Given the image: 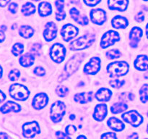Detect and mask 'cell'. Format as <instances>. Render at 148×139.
<instances>
[{
    "label": "cell",
    "mask_w": 148,
    "mask_h": 139,
    "mask_svg": "<svg viewBox=\"0 0 148 139\" xmlns=\"http://www.w3.org/2000/svg\"><path fill=\"white\" fill-rule=\"evenodd\" d=\"M85 56H86L85 54H77L70 58L65 65L63 73L59 77V82H62L64 80L67 79L72 74L75 73L79 69Z\"/></svg>",
    "instance_id": "6da1fadb"
},
{
    "label": "cell",
    "mask_w": 148,
    "mask_h": 139,
    "mask_svg": "<svg viewBox=\"0 0 148 139\" xmlns=\"http://www.w3.org/2000/svg\"><path fill=\"white\" fill-rule=\"evenodd\" d=\"M130 70V65L124 61H118L110 63L107 66V72L111 78H119L126 75Z\"/></svg>",
    "instance_id": "7a4b0ae2"
},
{
    "label": "cell",
    "mask_w": 148,
    "mask_h": 139,
    "mask_svg": "<svg viewBox=\"0 0 148 139\" xmlns=\"http://www.w3.org/2000/svg\"><path fill=\"white\" fill-rule=\"evenodd\" d=\"M95 41V36L93 34H87L78 38L69 43V49L72 51L83 50L90 47Z\"/></svg>",
    "instance_id": "3957f363"
},
{
    "label": "cell",
    "mask_w": 148,
    "mask_h": 139,
    "mask_svg": "<svg viewBox=\"0 0 148 139\" xmlns=\"http://www.w3.org/2000/svg\"><path fill=\"white\" fill-rule=\"evenodd\" d=\"M9 93L12 98L17 101H25L30 96V91L25 85L14 83L10 87Z\"/></svg>",
    "instance_id": "277c9868"
},
{
    "label": "cell",
    "mask_w": 148,
    "mask_h": 139,
    "mask_svg": "<svg viewBox=\"0 0 148 139\" xmlns=\"http://www.w3.org/2000/svg\"><path fill=\"white\" fill-rule=\"evenodd\" d=\"M66 112V105L62 101H57L51 107V120L55 123L59 122L62 120Z\"/></svg>",
    "instance_id": "5b68a950"
},
{
    "label": "cell",
    "mask_w": 148,
    "mask_h": 139,
    "mask_svg": "<svg viewBox=\"0 0 148 139\" xmlns=\"http://www.w3.org/2000/svg\"><path fill=\"white\" fill-rule=\"evenodd\" d=\"M51 59L54 62L60 64L64 60L66 56V49L62 43H56L51 46L49 52Z\"/></svg>",
    "instance_id": "8992f818"
},
{
    "label": "cell",
    "mask_w": 148,
    "mask_h": 139,
    "mask_svg": "<svg viewBox=\"0 0 148 139\" xmlns=\"http://www.w3.org/2000/svg\"><path fill=\"white\" fill-rule=\"evenodd\" d=\"M121 118L126 122L129 123L134 127H137L143 122V117L136 110L126 111L121 115Z\"/></svg>",
    "instance_id": "52a82bcc"
},
{
    "label": "cell",
    "mask_w": 148,
    "mask_h": 139,
    "mask_svg": "<svg viewBox=\"0 0 148 139\" xmlns=\"http://www.w3.org/2000/svg\"><path fill=\"white\" fill-rule=\"evenodd\" d=\"M120 39H121V36L118 32L110 30L106 32L103 36H102L100 45L102 49H106V48L115 44L116 42L120 41Z\"/></svg>",
    "instance_id": "ba28073f"
},
{
    "label": "cell",
    "mask_w": 148,
    "mask_h": 139,
    "mask_svg": "<svg viewBox=\"0 0 148 139\" xmlns=\"http://www.w3.org/2000/svg\"><path fill=\"white\" fill-rule=\"evenodd\" d=\"M22 130L23 136L27 138H33L40 132L39 124L36 121L25 122L23 124Z\"/></svg>",
    "instance_id": "9c48e42d"
},
{
    "label": "cell",
    "mask_w": 148,
    "mask_h": 139,
    "mask_svg": "<svg viewBox=\"0 0 148 139\" xmlns=\"http://www.w3.org/2000/svg\"><path fill=\"white\" fill-rule=\"evenodd\" d=\"M79 33V29L71 23L65 24L61 30V35L64 41L68 42L72 40Z\"/></svg>",
    "instance_id": "30bf717a"
},
{
    "label": "cell",
    "mask_w": 148,
    "mask_h": 139,
    "mask_svg": "<svg viewBox=\"0 0 148 139\" xmlns=\"http://www.w3.org/2000/svg\"><path fill=\"white\" fill-rule=\"evenodd\" d=\"M101 61L99 57L94 56L84 66V72L87 75H95L101 69Z\"/></svg>",
    "instance_id": "8fae6325"
},
{
    "label": "cell",
    "mask_w": 148,
    "mask_h": 139,
    "mask_svg": "<svg viewBox=\"0 0 148 139\" xmlns=\"http://www.w3.org/2000/svg\"><path fill=\"white\" fill-rule=\"evenodd\" d=\"M90 17L92 23L101 25L106 21V12L102 9H94L90 12Z\"/></svg>",
    "instance_id": "7c38bea8"
},
{
    "label": "cell",
    "mask_w": 148,
    "mask_h": 139,
    "mask_svg": "<svg viewBox=\"0 0 148 139\" xmlns=\"http://www.w3.org/2000/svg\"><path fill=\"white\" fill-rule=\"evenodd\" d=\"M49 103V96L45 93H38L36 94L32 101V106L36 110L44 108Z\"/></svg>",
    "instance_id": "4fadbf2b"
},
{
    "label": "cell",
    "mask_w": 148,
    "mask_h": 139,
    "mask_svg": "<svg viewBox=\"0 0 148 139\" xmlns=\"http://www.w3.org/2000/svg\"><path fill=\"white\" fill-rule=\"evenodd\" d=\"M57 25L53 22H49L45 25L43 38L46 41H51L57 36Z\"/></svg>",
    "instance_id": "5bb4252c"
},
{
    "label": "cell",
    "mask_w": 148,
    "mask_h": 139,
    "mask_svg": "<svg viewBox=\"0 0 148 139\" xmlns=\"http://www.w3.org/2000/svg\"><path fill=\"white\" fill-rule=\"evenodd\" d=\"M143 35V30L139 27H134L132 28L130 33V46L132 48H137L140 39Z\"/></svg>",
    "instance_id": "9a60e30c"
},
{
    "label": "cell",
    "mask_w": 148,
    "mask_h": 139,
    "mask_svg": "<svg viewBox=\"0 0 148 139\" xmlns=\"http://www.w3.org/2000/svg\"><path fill=\"white\" fill-rule=\"evenodd\" d=\"M108 114V107L105 104H97L94 109L92 116L96 121L101 122L106 117Z\"/></svg>",
    "instance_id": "2e32d148"
},
{
    "label": "cell",
    "mask_w": 148,
    "mask_h": 139,
    "mask_svg": "<svg viewBox=\"0 0 148 139\" xmlns=\"http://www.w3.org/2000/svg\"><path fill=\"white\" fill-rule=\"evenodd\" d=\"M108 8L111 10L124 12L129 5V0H108Z\"/></svg>",
    "instance_id": "e0dca14e"
},
{
    "label": "cell",
    "mask_w": 148,
    "mask_h": 139,
    "mask_svg": "<svg viewBox=\"0 0 148 139\" xmlns=\"http://www.w3.org/2000/svg\"><path fill=\"white\" fill-rule=\"evenodd\" d=\"M69 15L77 23L81 25H86L89 23V20H88V17L86 15L80 14L79 10L75 7H73L69 10Z\"/></svg>",
    "instance_id": "ac0fdd59"
},
{
    "label": "cell",
    "mask_w": 148,
    "mask_h": 139,
    "mask_svg": "<svg viewBox=\"0 0 148 139\" xmlns=\"http://www.w3.org/2000/svg\"><path fill=\"white\" fill-rule=\"evenodd\" d=\"M20 110H21L20 105L12 101H7L0 107V111L2 114H7L10 112H19Z\"/></svg>",
    "instance_id": "d6986e66"
},
{
    "label": "cell",
    "mask_w": 148,
    "mask_h": 139,
    "mask_svg": "<svg viewBox=\"0 0 148 139\" xmlns=\"http://www.w3.org/2000/svg\"><path fill=\"white\" fill-rule=\"evenodd\" d=\"M107 124H108V126L111 130L116 132L123 131L125 128L124 123L120 120H119L118 118L114 117H110L108 121H107Z\"/></svg>",
    "instance_id": "ffe728a7"
},
{
    "label": "cell",
    "mask_w": 148,
    "mask_h": 139,
    "mask_svg": "<svg viewBox=\"0 0 148 139\" xmlns=\"http://www.w3.org/2000/svg\"><path fill=\"white\" fill-rule=\"evenodd\" d=\"M111 25L115 29H124L128 27L129 21L126 17L117 15L111 20Z\"/></svg>",
    "instance_id": "44dd1931"
},
{
    "label": "cell",
    "mask_w": 148,
    "mask_h": 139,
    "mask_svg": "<svg viewBox=\"0 0 148 139\" xmlns=\"http://www.w3.org/2000/svg\"><path fill=\"white\" fill-rule=\"evenodd\" d=\"M134 66L135 69L140 71H145L148 70V57L146 55H139L134 60Z\"/></svg>",
    "instance_id": "7402d4cb"
},
{
    "label": "cell",
    "mask_w": 148,
    "mask_h": 139,
    "mask_svg": "<svg viewBox=\"0 0 148 139\" xmlns=\"http://www.w3.org/2000/svg\"><path fill=\"white\" fill-rule=\"evenodd\" d=\"M112 96V91L107 88H101L95 93V97L99 101H108Z\"/></svg>",
    "instance_id": "603a6c76"
},
{
    "label": "cell",
    "mask_w": 148,
    "mask_h": 139,
    "mask_svg": "<svg viewBox=\"0 0 148 139\" xmlns=\"http://www.w3.org/2000/svg\"><path fill=\"white\" fill-rule=\"evenodd\" d=\"M92 97H93V93L92 91L82 92L75 94V96H74V100L76 102L84 104L92 101Z\"/></svg>",
    "instance_id": "cb8c5ba5"
},
{
    "label": "cell",
    "mask_w": 148,
    "mask_h": 139,
    "mask_svg": "<svg viewBox=\"0 0 148 139\" xmlns=\"http://www.w3.org/2000/svg\"><path fill=\"white\" fill-rule=\"evenodd\" d=\"M34 56L35 55L32 54L31 52L22 55L20 57V59H19V62H20V65L24 67H28L32 66L35 62Z\"/></svg>",
    "instance_id": "d4e9b609"
},
{
    "label": "cell",
    "mask_w": 148,
    "mask_h": 139,
    "mask_svg": "<svg viewBox=\"0 0 148 139\" xmlns=\"http://www.w3.org/2000/svg\"><path fill=\"white\" fill-rule=\"evenodd\" d=\"M51 4L48 1H41L38 4V14L40 17H47L51 14Z\"/></svg>",
    "instance_id": "484cf974"
},
{
    "label": "cell",
    "mask_w": 148,
    "mask_h": 139,
    "mask_svg": "<svg viewBox=\"0 0 148 139\" xmlns=\"http://www.w3.org/2000/svg\"><path fill=\"white\" fill-rule=\"evenodd\" d=\"M34 29L29 25H23L19 29V34L24 39H30L34 34Z\"/></svg>",
    "instance_id": "4316f807"
},
{
    "label": "cell",
    "mask_w": 148,
    "mask_h": 139,
    "mask_svg": "<svg viewBox=\"0 0 148 139\" xmlns=\"http://www.w3.org/2000/svg\"><path fill=\"white\" fill-rule=\"evenodd\" d=\"M128 109V105L126 104L125 103L119 102L114 104L111 107V111L114 114H119V113L123 112L126 111Z\"/></svg>",
    "instance_id": "83f0119b"
},
{
    "label": "cell",
    "mask_w": 148,
    "mask_h": 139,
    "mask_svg": "<svg viewBox=\"0 0 148 139\" xmlns=\"http://www.w3.org/2000/svg\"><path fill=\"white\" fill-rule=\"evenodd\" d=\"M21 12L25 16H30L36 12V7L30 2H26L22 7Z\"/></svg>",
    "instance_id": "f1b7e54d"
},
{
    "label": "cell",
    "mask_w": 148,
    "mask_h": 139,
    "mask_svg": "<svg viewBox=\"0 0 148 139\" xmlns=\"http://www.w3.org/2000/svg\"><path fill=\"white\" fill-rule=\"evenodd\" d=\"M140 100L143 104L148 101V84H145L140 90Z\"/></svg>",
    "instance_id": "f546056e"
},
{
    "label": "cell",
    "mask_w": 148,
    "mask_h": 139,
    "mask_svg": "<svg viewBox=\"0 0 148 139\" xmlns=\"http://www.w3.org/2000/svg\"><path fill=\"white\" fill-rule=\"evenodd\" d=\"M23 51H24V46L20 43H14L12 48V53L15 56H17L23 54Z\"/></svg>",
    "instance_id": "4dcf8cb0"
},
{
    "label": "cell",
    "mask_w": 148,
    "mask_h": 139,
    "mask_svg": "<svg viewBox=\"0 0 148 139\" xmlns=\"http://www.w3.org/2000/svg\"><path fill=\"white\" fill-rule=\"evenodd\" d=\"M106 57L109 59H119L121 56V53L118 49H111L106 53Z\"/></svg>",
    "instance_id": "1f68e13d"
},
{
    "label": "cell",
    "mask_w": 148,
    "mask_h": 139,
    "mask_svg": "<svg viewBox=\"0 0 148 139\" xmlns=\"http://www.w3.org/2000/svg\"><path fill=\"white\" fill-rule=\"evenodd\" d=\"M56 94L59 97H65L69 94V89L64 85H59L56 88Z\"/></svg>",
    "instance_id": "d6a6232c"
},
{
    "label": "cell",
    "mask_w": 148,
    "mask_h": 139,
    "mask_svg": "<svg viewBox=\"0 0 148 139\" xmlns=\"http://www.w3.org/2000/svg\"><path fill=\"white\" fill-rule=\"evenodd\" d=\"M134 97H135V96H134V94H132V93L124 92L119 95V99L120 101L127 102V101H132V100H134Z\"/></svg>",
    "instance_id": "836d02e7"
},
{
    "label": "cell",
    "mask_w": 148,
    "mask_h": 139,
    "mask_svg": "<svg viewBox=\"0 0 148 139\" xmlns=\"http://www.w3.org/2000/svg\"><path fill=\"white\" fill-rule=\"evenodd\" d=\"M20 76V72L19 70L14 69L12 70L10 72H9L8 78L11 81H16L17 80L19 79Z\"/></svg>",
    "instance_id": "e575fe53"
},
{
    "label": "cell",
    "mask_w": 148,
    "mask_h": 139,
    "mask_svg": "<svg viewBox=\"0 0 148 139\" xmlns=\"http://www.w3.org/2000/svg\"><path fill=\"white\" fill-rule=\"evenodd\" d=\"M125 84L124 81H120V80L115 79L111 80L109 81V85L114 88H120Z\"/></svg>",
    "instance_id": "d590c367"
},
{
    "label": "cell",
    "mask_w": 148,
    "mask_h": 139,
    "mask_svg": "<svg viewBox=\"0 0 148 139\" xmlns=\"http://www.w3.org/2000/svg\"><path fill=\"white\" fill-rule=\"evenodd\" d=\"M30 52L36 56H40L41 53V44L35 43L30 49Z\"/></svg>",
    "instance_id": "8d00e7d4"
},
{
    "label": "cell",
    "mask_w": 148,
    "mask_h": 139,
    "mask_svg": "<svg viewBox=\"0 0 148 139\" xmlns=\"http://www.w3.org/2000/svg\"><path fill=\"white\" fill-rule=\"evenodd\" d=\"M33 73L37 76H44L46 75V70L40 66H38L33 70Z\"/></svg>",
    "instance_id": "74e56055"
},
{
    "label": "cell",
    "mask_w": 148,
    "mask_h": 139,
    "mask_svg": "<svg viewBox=\"0 0 148 139\" xmlns=\"http://www.w3.org/2000/svg\"><path fill=\"white\" fill-rule=\"evenodd\" d=\"M64 0H56L55 1V6L57 11H62L64 8Z\"/></svg>",
    "instance_id": "f35d334b"
},
{
    "label": "cell",
    "mask_w": 148,
    "mask_h": 139,
    "mask_svg": "<svg viewBox=\"0 0 148 139\" xmlns=\"http://www.w3.org/2000/svg\"><path fill=\"white\" fill-rule=\"evenodd\" d=\"M66 17V12L64 10L62 11H57L56 12V20L58 21H62V20H64Z\"/></svg>",
    "instance_id": "ab89813d"
},
{
    "label": "cell",
    "mask_w": 148,
    "mask_h": 139,
    "mask_svg": "<svg viewBox=\"0 0 148 139\" xmlns=\"http://www.w3.org/2000/svg\"><path fill=\"white\" fill-rule=\"evenodd\" d=\"M83 1L88 7H95L101 2V0H83Z\"/></svg>",
    "instance_id": "60d3db41"
},
{
    "label": "cell",
    "mask_w": 148,
    "mask_h": 139,
    "mask_svg": "<svg viewBox=\"0 0 148 139\" xmlns=\"http://www.w3.org/2000/svg\"><path fill=\"white\" fill-rule=\"evenodd\" d=\"M65 131H66V133L69 136H71V135H73L75 132L77 131V128L75 125H68L67 127L65 128Z\"/></svg>",
    "instance_id": "b9f144b4"
},
{
    "label": "cell",
    "mask_w": 148,
    "mask_h": 139,
    "mask_svg": "<svg viewBox=\"0 0 148 139\" xmlns=\"http://www.w3.org/2000/svg\"><path fill=\"white\" fill-rule=\"evenodd\" d=\"M17 9H18V5H17V4H16L14 2L10 3L8 5L9 11L11 13H12V14H15L17 12Z\"/></svg>",
    "instance_id": "7bdbcfd3"
},
{
    "label": "cell",
    "mask_w": 148,
    "mask_h": 139,
    "mask_svg": "<svg viewBox=\"0 0 148 139\" xmlns=\"http://www.w3.org/2000/svg\"><path fill=\"white\" fill-rule=\"evenodd\" d=\"M134 19H135L136 21L138 22V23H142V22H143L145 20L144 12L142 11L137 12V14H136V15L134 16Z\"/></svg>",
    "instance_id": "ee69618b"
},
{
    "label": "cell",
    "mask_w": 148,
    "mask_h": 139,
    "mask_svg": "<svg viewBox=\"0 0 148 139\" xmlns=\"http://www.w3.org/2000/svg\"><path fill=\"white\" fill-rule=\"evenodd\" d=\"M101 138H116V135L114 133L108 132V133H103L101 136Z\"/></svg>",
    "instance_id": "f6af8a7d"
},
{
    "label": "cell",
    "mask_w": 148,
    "mask_h": 139,
    "mask_svg": "<svg viewBox=\"0 0 148 139\" xmlns=\"http://www.w3.org/2000/svg\"><path fill=\"white\" fill-rule=\"evenodd\" d=\"M56 136L58 138H70V136L66 133H64L63 132L57 131L56 133Z\"/></svg>",
    "instance_id": "bcb514c9"
},
{
    "label": "cell",
    "mask_w": 148,
    "mask_h": 139,
    "mask_svg": "<svg viewBox=\"0 0 148 139\" xmlns=\"http://www.w3.org/2000/svg\"><path fill=\"white\" fill-rule=\"evenodd\" d=\"M10 0H0V7H4L10 3Z\"/></svg>",
    "instance_id": "7dc6e473"
},
{
    "label": "cell",
    "mask_w": 148,
    "mask_h": 139,
    "mask_svg": "<svg viewBox=\"0 0 148 139\" xmlns=\"http://www.w3.org/2000/svg\"><path fill=\"white\" fill-rule=\"evenodd\" d=\"M6 99V95L2 91L0 90V103L3 102Z\"/></svg>",
    "instance_id": "c3c4849f"
},
{
    "label": "cell",
    "mask_w": 148,
    "mask_h": 139,
    "mask_svg": "<svg viewBox=\"0 0 148 139\" xmlns=\"http://www.w3.org/2000/svg\"><path fill=\"white\" fill-rule=\"evenodd\" d=\"M4 39H5V35H4V31L0 30V43L4 41Z\"/></svg>",
    "instance_id": "681fc988"
},
{
    "label": "cell",
    "mask_w": 148,
    "mask_h": 139,
    "mask_svg": "<svg viewBox=\"0 0 148 139\" xmlns=\"http://www.w3.org/2000/svg\"><path fill=\"white\" fill-rule=\"evenodd\" d=\"M9 136L5 133H0V138H8Z\"/></svg>",
    "instance_id": "f907efd6"
},
{
    "label": "cell",
    "mask_w": 148,
    "mask_h": 139,
    "mask_svg": "<svg viewBox=\"0 0 148 139\" xmlns=\"http://www.w3.org/2000/svg\"><path fill=\"white\" fill-rule=\"evenodd\" d=\"M69 1L74 4H76V5H81L79 0H69Z\"/></svg>",
    "instance_id": "816d5d0a"
},
{
    "label": "cell",
    "mask_w": 148,
    "mask_h": 139,
    "mask_svg": "<svg viewBox=\"0 0 148 139\" xmlns=\"http://www.w3.org/2000/svg\"><path fill=\"white\" fill-rule=\"evenodd\" d=\"M128 138H138L139 136L137 135V133H133L132 135H131V136H129Z\"/></svg>",
    "instance_id": "f5cc1de1"
},
{
    "label": "cell",
    "mask_w": 148,
    "mask_h": 139,
    "mask_svg": "<svg viewBox=\"0 0 148 139\" xmlns=\"http://www.w3.org/2000/svg\"><path fill=\"white\" fill-rule=\"evenodd\" d=\"M2 73H3V70H2V67L0 65V78H1L2 76Z\"/></svg>",
    "instance_id": "db71d44e"
},
{
    "label": "cell",
    "mask_w": 148,
    "mask_h": 139,
    "mask_svg": "<svg viewBox=\"0 0 148 139\" xmlns=\"http://www.w3.org/2000/svg\"><path fill=\"white\" fill-rule=\"evenodd\" d=\"M146 36H147V38L148 39V23L146 25Z\"/></svg>",
    "instance_id": "11a10c76"
},
{
    "label": "cell",
    "mask_w": 148,
    "mask_h": 139,
    "mask_svg": "<svg viewBox=\"0 0 148 139\" xmlns=\"http://www.w3.org/2000/svg\"><path fill=\"white\" fill-rule=\"evenodd\" d=\"M77 138H85L86 139V136H79L77 137Z\"/></svg>",
    "instance_id": "9f6ffc18"
},
{
    "label": "cell",
    "mask_w": 148,
    "mask_h": 139,
    "mask_svg": "<svg viewBox=\"0 0 148 139\" xmlns=\"http://www.w3.org/2000/svg\"><path fill=\"white\" fill-rule=\"evenodd\" d=\"M75 118V116L74 115V114H72V115H70V117H69V119H70V120H74Z\"/></svg>",
    "instance_id": "6f0895ef"
},
{
    "label": "cell",
    "mask_w": 148,
    "mask_h": 139,
    "mask_svg": "<svg viewBox=\"0 0 148 139\" xmlns=\"http://www.w3.org/2000/svg\"><path fill=\"white\" fill-rule=\"evenodd\" d=\"M144 77H145V78H146V79H148V72H146V73L145 74Z\"/></svg>",
    "instance_id": "680465c9"
},
{
    "label": "cell",
    "mask_w": 148,
    "mask_h": 139,
    "mask_svg": "<svg viewBox=\"0 0 148 139\" xmlns=\"http://www.w3.org/2000/svg\"><path fill=\"white\" fill-rule=\"evenodd\" d=\"M1 28H4V29H3V30H5L6 29H7V27H6V26H4V25L1 26Z\"/></svg>",
    "instance_id": "91938a15"
},
{
    "label": "cell",
    "mask_w": 148,
    "mask_h": 139,
    "mask_svg": "<svg viewBox=\"0 0 148 139\" xmlns=\"http://www.w3.org/2000/svg\"><path fill=\"white\" fill-rule=\"evenodd\" d=\"M147 133H148V125H147Z\"/></svg>",
    "instance_id": "94428289"
},
{
    "label": "cell",
    "mask_w": 148,
    "mask_h": 139,
    "mask_svg": "<svg viewBox=\"0 0 148 139\" xmlns=\"http://www.w3.org/2000/svg\"><path fill=\"white\" fill-rule=\"evenodd\" d=\"M33 1H40V0H33Z\"/></svg>",
    "instance_id": "6125c7cd"
},
{
    "label": "cell",
    "mask_w": 148,
    "mask_h": 139,
    "mask_svg": "<svg viewBox=\"0 0 148 139\" xmlns=\"http://www.w3.org/2000/svg\"><path fill=\"white\" fill-rule=\"evenodd\" d=\"M144 1H148V0H144Z\"/></svg>",
    "instance_id": "be15d7a7"
},
{
    "label": "cell",
    "mask_w": 148,
    "mask_h": 139,
    "mask_svg": "<svg viewBox=\"0 0 148 139\" xmlns=\"http://www.w3.org/2000/svg\"><path fill=\"white\" fill-rule=\"evenodd\" d=\"M147 116H148V111H147Z\"/></svg>",
    "instance_id": "e7e4bbea"
}]
</instances>
